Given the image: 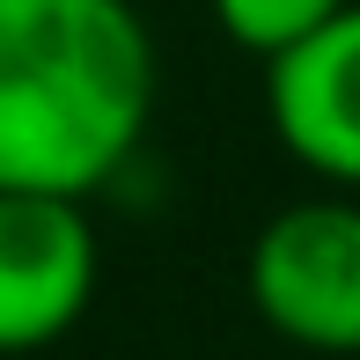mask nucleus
<instances>
[{"instance_id": "4", "label": "nucleus", "mask_w": 360, "mask_h": 360, "mask_svg": "<svg viewBox=\"0 0 360 360\" xmlns=\"http://www.w3.org/2000/svg\"><path fill=\"white\" fill-rule=\"evenodd\" d=\"M265 118L323 191H360V0L265 59Z\"/></svg>"}, {"instance_id": "2", "label": "nucleus", "mask_w": 360, "mask_h": 360, "mask_svg": "<svg viewBox=\"0 0 360 360\" xmlns=\"http://www.w3.org/2000/svg\"><path fill=\"white\" fill-rule=\"evenodd\" d=\"M243 294L257 323L302 353H360V191H316L280 206L250 236Z\"/></svg>"}, {"instance_id": "5", "label": "nucleus", "mask_w": 360, "mask_h": 360, "mask_svg": "<svg viewBox=\"0 0 360 360\" xmlns=\"http://www.w3.org/2000/svg\"><path fill=\"white\" fill-rule=\"evenodd\" d=\"M221 22V37L250 59H280L287 44H302L309 30H323L346 0H206Z\"/></svg>"}, {"instance_id": "1", "label": "nucleus", "mask_w": 360, "mask_h": 360, "mask_svg": "<svg viewBox=\"0 0 360 360\" xmlns=\"http://www.w3.org/2000/svg\"><path fill=\"white\" fill-rule=\"evenodd\" d=\"M155 96L133 0H0V191L96 199L140 155Z\"/></svg>"}, {"instance_id": "3", "label": "nucleus", "mask_w": 360, "mask_h": 360, "mask_svg": "<svg viewBox=\"0 0 360 360\" xmlns=\"http://www.w3.org/2000/svg\"><path fill=\"white\" fill-rule=\"evenodd\" d=\"M103 250L89 199L0 191V353H44L89 316Z\"/></svg>"}]
</instances>
